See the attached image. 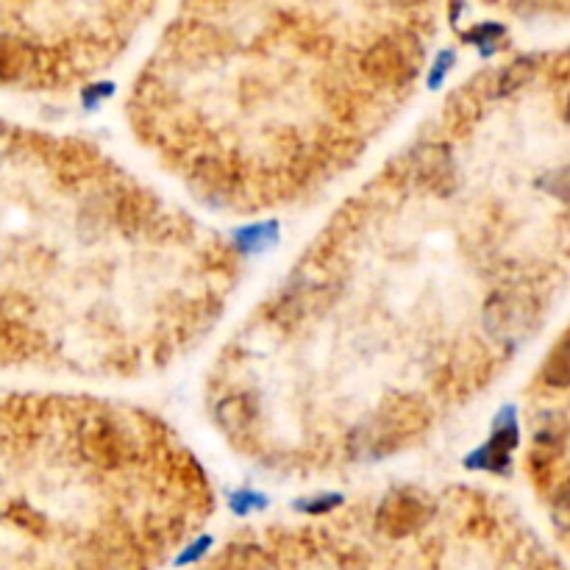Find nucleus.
<instances>
[{
  "instance_id": "1",
  "label": "nucleus",
  "mask_w": 570,
  "mask_h": 570,
  "mask_svg": "<svg viewBox=\"0 0 570 570\" xmlns=\"http://www.w3.org/2000/svg\"><path fill=\"white\" fill-rule=\"evenodd\" d=\"M568 56L498 62L346 193L209 365L262 464L384 462L484 404L568 298Z\"/></svg>"
},
{
  "instance_id": "2",
  "label": "nucleus",
  "mask_w": 570,
  "mask_h": 570,
  "mask_svg": "<svg viewBox=\"0 0 570 570\" xmlns=\"http://www.w3.org/2000/svg\"><path fill=\"white\" fill-rule=\"evenodd\" d=\"M440 0H178L123 118L209 212L320 204L409 114Z\"/></svg>"
}]
</instances>
